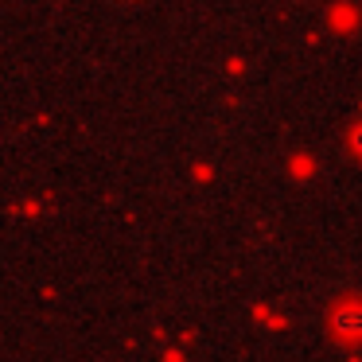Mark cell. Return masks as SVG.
Masks as SVG:
<instances>
[{"label":"cell","mask_w":362,"mask_h":362,"mask_svg":"<svg viewBox=\"0 0 362 362\" xmlns=\"http://www.w3.org/2000/svg\"><path fill=\"white\" fill-rule=\"evenodd\" d=\"M331 327H335L339 339H362V304L351 300V304H339L331 312Z\"/></svg>","instance_id":"6da1fadb"},{"label":"cell","mask_w":362,"mask_h":362,"mask_svg":"<svg viewBox=\"0 0 362 362\" xmlns=\"http://www.w3.org/2000/svg\"><path fill=\"white\" fill-rule=\"evenodd\" d=\"M346 141H351V152H354V156H362V125H354Z\"/></svg>","instance_id":"7a4b0ae2"}]
</instances>
